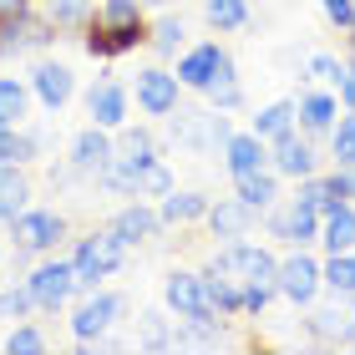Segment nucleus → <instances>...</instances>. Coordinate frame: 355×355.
<instances>
[{
    "label": "nucleus",
    "instance_id": "72a5a7b5",
    "mask_svg": "<svg viewBox=\"0 0 355 355\" xmlns=\"http://www.w3.org/2000/svg\"><path fill=\"white\" fill-rule=\"evenodd\" d=\"M330 137H335V168H355V112L330 127Z\"/></svg>",
    "mask_w": 355,
    "mask_h": 355
},
{
    "label": "nucleus",
    "instance_id": "5701e85b",
    "mask_svg": "<svg viewBox=\"0 0 355 355\" xmlns=\"http://www.w3.org/2000/svg\"><path fill=\"white\" fill-rule=\"evenodd\" d=\"M295 107H300L304 132H330V127H335V96H325V92H304Z\"/></svg>",
    "mask_w": 355,
    "mask_h": 355
},
{
    "label": "nucleus",
    "instance_id": "4c0bfd02",
    "mask_svg": "<svg viewBox=\"0 0 355 355\" xmlns=\"http://www.w3.org/2000/svg\"><path fill=\"white\" fill-rule=\"evenodd\" d=\"M325 188H330L335 203H350V198H355V168H335V173L325 178Z\"/></svg>",
    "mask_w": 355,
    "mask_h": 355
},
{
    "label": "nucleus",
    "instance_id": "f3484780",
    "mask_svg": "<svg viewBox=\"0 0 355 355\" xmlns=\"http://www.w3.org/2000/svg\"><path fill=\"white\" fill-rule=\"evenodd\" d=\"M203 92H208V102L214 107H239L244 102V87H239V71H234V56L229 51H218V61H214V76L203 82Z\"/></svg>",
    "mask_w": 355,
    "mask_h": 355
},
{
    "label": "nucleus",
    "instance_id": "c9c22d12",
    "mask_svg": "<svg viewBox=\"0 0 355 355\" xmlns=\"http://www.w3.org/2000/svg\"><path fill=\"white\" fill-rule=\"evenodd\" d=\"M6 350H10V355H36V350H46V335H41L36 325H15V330L6 335Z\"/></svg>",
    "mask_w": 355,
    "mask_h": 355
},
{
    "label": "nucleus",
    "instance_id": "7ed1b4c3",
    "mask_svg": "<svg viewBox=\"0 0 355 355\" xmlns=\"http://www.w3.org/2000/svg\"><path fill=\"white\" fill-rule=\"evenodd\" d=\"M122 315H127V295H117V289H96L82 310L71 315V335H76L82 345H96Z\"/></svg>",
    "mask_w": 355,
    "mask_h": 355
},
{
    "label": "nucleus",
    "instance_id": "39448f33",
    "mask_svg": "<svg viewBox=\"0 0 355 355\" xmlns=\"http://www.w3.org/2000/svg\"><path fill=\"white\" fill-rule=\"evenodd\" d=\"M67 234V218L61 214H46V208H21V214L10 218V239L21 254H46L56 249V239Z\"/></svg>",
    "mask_w": 355,
    "mask_h": 355
},
{
    "label": "nucleus",
    "instance_id": "4be33fe9",
    "mask_svg": "<svg viewBox=\"0 0 355 355\" xmlns=\"http://www.w3.org/2000/svg\"><path fill=\"white\" fill-rule=\"evenodd\" d=\"M163 223H198V218H208V198L203 193H163Z\"/></svg>",
    "mask_w": 355,
    "mask_h": 355
},
{
    "label": "nucleus",
    "instance_id": "aec40b11",
    "mask_svg": "<svg viewBox=\"0 0 355 355\" xmlns=\"http://www.w3.org/2000/svg\"><path fill=\"white\" fill-rule=\"evenodd\" d=\"M142 36H148L142 26H92L87 51H92V56H122V51H132Z\"/></svg>",
    "mask_w": 355,
    "mask_h": 355
},
{
    "label": "nucleus",
    "instance_id": "dca6fc26",
    "mask_svg": "<svg viewBox=\"0 0 355 355\" xmlns=\"http://www.w3.org/2000/svg\"><path fill=\"white\" fill-rule=\"evenodd\" d=\"M87 107H92V122L107 127V132H117V127L127 122V92L117 82H96L92 96H87Z\"/></svg>",
    "mask_w": 355,
    "mask_h": 355
},
{
    "label": "nucleus",
    "instance_id": "f257e3e1",
    "mask_svg": "<svg viewBox=\"0 0 355 355\" xmlns=\"http://www.w3.org/2000/svg\"><path fill=\"white\" fill-rule=\"evenodd\" d=\"M274 279H279V259L259 244H239V239L223 244L214 254V264H208V295H214V310H223V315H234V310L259 315L279 295Z\"/></svg>",
    "mask_w": 355,
    "mask_h": 355
},
{
    "label": "nucleus",
    "instance_id": "7c9ffc66",
    "mask_svg": "<svg viewBox=\"0 0 355 355\" xmlns=\"http://www.w3.org/2000/svg\"><path fill=\"white\" fill-rule=\"evenodd\" d=\"M142 345H148V350H178V345H183V335L168 330V315L148 310V315H142Z\"/></svg>",
    "mask_w": 355,
    "mask_h": 355
},
{
    "label": "nucleus",
    "instance_id": "9d476101",
    "mask_svg": "<svg viewBox=\"0 0 355 355\" xmlns=\"http://www.w3.org/2000/svg\"><path fill=\"white\" fill-rule=\"evenodd\" d=\"M112 137H107V127H87V132H76L71 137V173H87V178H96L107 163H112Z\"/></svg>",
    "mask_w": 355,
    "mask_h": 355
},
{
    "label": "nucleus",
    "instance_id": "c85d7f7f",
    "mask_svg": "<svg viewBox=\"0 0 355 355\" xmlns=\"http://www.w3.org/2000/svg\"><path fill=\"white\" fill-rule=\"evenodd\" d=\"M203 15H208V26H214V31L249 26V6H244V0H203Z\"/></svg>",
    "mask_w": 355,
    "mask_h": 355
},
{
    "label": "nucleus",
    "instance_id": "473e14b6",
    "mask_svg": "<svg viewBox=\"0 0 355 355\" xmlns=\"http://www.w3.org/2000/svg\"><path fill=\"white\" fill-rule=\"evenodd\" d=\"M96 26H142V6L137 0H102Z\"/></svg>",
    "mask_w": 355,
    "mask_h": 355
},
{
    "label": "nucleus",
    "instance_id": "c756f323",
    "mask_svg": "<svg viewBox=\"0 0 355 355\" xmlns=\"http://www.w3.org/2000/svg\"><path fill=\"white\" fill-rule=\"evenodd\" d=\"M46 21H51L56 31L87 26L92 21V0H46Z\"/></svg>",
    "mask_w": 355,
    "mask_h": 355
},
{
    "label": "nucleus",
    "instance_id": "58836bf2",
    "mask_svg": "<svg viewBox=\"0 0 355 355\" xmlns=\"http://www.w3.org/2000/svg\"><path fill=\"white\" fill-rule=\"evenodd\" d=\"M310 71L320 76V82L340 87V76H345V61H335V56H325V51H315V56H310Z\"/></svg>",
    "mask_w": 355,
    "mask_h": 355
},
{
    "label": "nucleus",
    "instance_id": "2f4dec72",
    "mask_svg": "<svg viewBox=\"0 0 355 355\" xmlns=\"http://www.w3.org/2000/svg\"><path fill=\"white\" fill-rule=\"evenodd\" d=\"M350 330H355V315H335V310L310 315V335L315 340H350Z\"/></svg>",
    "mask_w": 355,
    "mask_h": 355
},
{
    "label": "nucleus",
    "instance_id": "20e7f679",
    "mask_svg": "<svg viewBox=\"0 0 355 355\" xmlns=\"http://www.w3.org/2000/svg\"><path fill=\"white\" fill-rule=\"evenodd\" d=\"M163 300L178 320H203L214 315V295H208V274H193V269H173L168 284H163Z\"/></svg>",
    "mask_w": 355,
    "mask_h": 355
},
{
    "label": "nucleus",
    "instance_id": "f8f14e48",
    "mask_svg": "<svg viewBox=\"0 0 355 355\" xmlns=\"http://www.w3.org/2000/svg\"><path fill=\"white\" fill-rule=\"evenodd\" d=\"M112 229H117L122 244L132 249V244H148V239L163 234V214H157V208H148V203H127L122 214L112 218Z\"/></svg>",
    "mask_w": 355,
    "mask_h": 355
},
{
    "label": "nucleus",
    "instance_id": "f704fd0d",
    "mask_svg": "<svg viewBox=\"0 0 355 355\" xmlns=\"http://www.w3.org/2000/svg\"><path fill=\"white\" fill-rule=\"evenodd\" d=\"M142 193H153V198H163V193H173V173L163 168V157L142 168V178H137V198H142Z\"/></svg>",
    "mask_w": 355,
    "mask_h": 355
},
{
    "label": "nucleus",
    "instance_id": "6e6552de",
    "mask_svg": "<svg viewBox=\"0 0 355 355\" xmlns=\"http://www.w3.org/2000/svg\"><path fill=\"white\" fill-rule=\"evenodd\" d=\"M178 92H183V82L168 76L163 67L137 71V107L148 112V117H168V112H178Z\"/></svg>",
    "mask_w": 355,
    "mask_h": 355
},
{
    "label": "nucleus",
    "instance_id": "4468645a",
    "mask_svg": "<svg viewBox=\"0 0 355 355\" xmlns=\"http://www.w3.org/2000/svg\"><path fill=\"white\" fill-rule=\"evenodd\" d=\"M208 223H214V239H244L254 229V208L244 198H218V203H208Z\"/></svg>",
    "mask_w": 355,
    "mask_h": 355
},
{
    "label": "nucleus",
    "instance_id": "bb28decb",
    "mask_svg": "<svg viewBox=\"0 0 355 355\" xmlns=\"http://www.w3.org/2000/svg\"><path fill=\"white\" fill-rule=\"evenodd\" d=\"M41 142L36 137H26V132H15V127H0V168H21L36 157Z\"/></svg>",
    "mask_w": 355,
    "mask_h": 355
},
{
    "label": "nucleus",
    "instance_id": "f03ea898",
    "mask_svg": "<svg viewBox=\"0 0 355 355\" xmlns=\"http://www.w3.org/2000/svg\"><path fill=\"white\" fill-rule=\"evenodd\" d=\"M127 259V244L117 229H102V234H87L71 254V269H76V289H96L107 274H117Z\"/></svg>",
    "mask_w": 355,
    "mask_h": 355
},
{
    "label": "nucleus",
    "instance_id": "cd10ccee",
    "mask_svg": "<svg viewBox=\"0 0 355 355\" xmlns=\"http://www.w3.org/2000/svg\"><path fill=\"white\" fill-rule=\"evenodd\" d=\"M320 279H325L330 295H355V254H330V264L320 269Z\"/></svg>",
    "mask_w": 355,
    "mask_h": 355
},
{
    "label": "nucleus",
    "instance_id": "0eeeda50",
    "mask_svg": "<svg viewBox=\"0 0 355 355\" xmlns=\"http://www.w3.org/2000/svg\"><path fill=\"white\" fill-rule=\"evenodd\" d=\"M320 264L310 259V254H289V259L279 264V279H274V289L289 300V304H310L320 295Z\"/></svg>",
    "mask_w": 355,
    "mask_h": 355
},
{
    "label": "nucleus",
    "instance_id": "ddd939ff",
    "mask_svg": "<svg viewBox=\"0 0 355 355\" xmlns=\"http://www.w3.org/2000/svg\"><path fill=\"white\" fill-rule=\"evenodd\" d=\"M269 142L264 137H254V132H234L229 142H223V163H229V173L234 178H249V173H264V163H269Z\"/></svg>",
    "mask_w": 355,
    "mask_h": 355
},
{
    "label": "nucleus",
    "instance_id": "b1692460",
    "mask_svg": "<svg viewBox=\"0 0 355 355\" xmlns=\"http://www.w3.org/2000/svg\"><path fill=\"white\" fill-rule=\"evenodd\" d=\"M239 198H244L254 214H264V208H274V198H279V183H274V173H249V178H234Z\"/></svg>",
    "mask_w": 355,
    "mask_h": 355
},
{
    "label": "nucleus",
    "instance_id": "6ab92c4d",
    "mask_svg": "<svg viewBox=\"0 0 355 355\" xmlns=\"http://www.w3.org/2000/svg\"><path fill=\"white\" fill-rule=\"evenodd\" d=\"M295 122H300V107H295V102H269V107L254 112V127H249V132L264 137V142H279V137L295 132Z\"/></svg>",
    "mask_w": 355,
    "mask_h": 355
},
{
    "label": "nucleus",
    "instance_id": "2eb2a0df",
    "mask_svg": "<svg viewBox=\"0 0 355 355\" xmlns=\"http://www.w3.org/2000/svg\"><path fill=\"white\" fill-rule=\"evenodd\" d=\"M315 148H310V142H304V137H295V132H289V137H279V142H274V173H284V178H300V183H304V178H315Z\"/></svg>",
    "mask_w": 355,
    "mask_h": 355
},
{
    "label": "nucleus",
    "instance_id": "a19ab883",
    "mask_svg": "<svg viewBox=\"0 0 355 355\" xmlns=\"http://www.w3.org/2000/svg\"><path fill=\"white\" fill-rule=\"evenodd\" d=\"M320 6H325V15L340 31H355V0H320Z\"/></svg>",
    "mask_w": 355,
    "mask_h": 355
},
{
    "label": "nucleus",
    "instance_id": "79ce46f5",
    "mask_svg": "<svg viewBox=\"0 0 355 355\" xmlns=\"http://www.w3.org/2000/svg\"><path fill=\"white\" fill-rule=\"evenodd\" d=\"M21 10H31V0H0V15H21Z\"/></svg>",
    "mask_w": 355,
    "mask_h": 355
},
{
    "label": "nucleus",
    "instance_id": "9b49d317",
    "mask_svg": "<svg viewBox=\"0 0 355 355\" xmlns=\"http://www.w3.org/2000/svg\"><path fill=\"white\" fill-rule=\"evenodd\" d=\"M31 92L41 96V107H67L71 102V92H76V76L67 67H56V61H41L36 71H31Z\"/></svg>",
    "mask_w": 355,
    "mask_h": 355
},
{
    "label": "nucleus",
    "instance_id": "e433bc0d",
    "mask_svg": "<svg viewBox=\"0 0 355 355\" xmlns=\"http://www.w3.org/2000/svg\"><path fill=\"white\" fill-rule=\"evenodd\" d=\"M178 41H183V15H163L153 31V46L157 51H178Z\"/></svg>",
    "mask_w": 355,
    "mask_h": 355
},
{
    "label": "nucleus",
    "instance_id": "a211bd4d",
    "mask_svg": "<svg viewBox=\"0 0 355 355\" xmlns=\"http://www.w3.org/2000/svg\"><path fill=\"white\" fill-rule=\"evenodd\" d=\"M320 244H325L330 254L355 249V208H350V203L325 208V218H320Z\"/></svg>",
    "mask_w": 355,
    "mask_h": 355
},
{
    "label": "nucleus",
    "instance_id": "412c9836",
    "mask_svg": "<svg viewBox=\"0 0 355 355\" xmlns=\"http://www.w3.org/2000/svg\"><path fill=\"white\" fill-rule=\"evenodd\" d=\"M218 51H223L218 41H203L198 51H188L183 61H178V82H183V87H198V92H203V82L214 76V61H218Z\"/></svg>",
    "mask_w": 355,
    "mask_h": 355
},
{
    "label": "nucleus",
    "instance_id": "1a4fd4ad",
    "mask_svg": "<svg viewBox=\"0 0 355 355\" xmlns=\"http://www.w3.org/2000/svg\"><path fill=\"white\" fill-rule=\"evenodd\" d=\"M51 21H31V10L21 15H0V51H41L51 41Z\"/></svg>",
    "mask_w": 355,
    "mask_h": 355
},
{
    "label": "nucleus",
    "instance_id": "ea45409f",
    "mask_svg": "<svg viewBox=\"0 0 355 355\" xmlns=\"http://www.w3.org/2000/svg\"><path fill=\"white\" fill-rule=\"evenodd\" d=\"M31 304H36V300H31V289H26V284H21V289H6V295H0V315H15V320H21Z\"/></svg>",
    "mask_w": 355,
    "mask_h": 355
},
{
    "label": "nucleus",
    "instance_id": "423d86ee",
    "mask_svg": "<svg viewBox=\"0 0 355 355\" xmlns=\"http://www.w3.org/2000/svg\"><path fill=\"white\" fill-rule=\"evenodd\" d=\"M26 289H31V300H36V310H61V304L76 295V269H71V259L41 264V269L26 279Z\"/></svg>",
    "mask_w": 355,
    "mask_h": 355
},
{
    "label": "nucleus",
    "instance_id": "a878e982",
    "mask_svg": "<svg viewBox=\"0 0 355 355\" xmlns=\"http://www.w3.org/2000/svg\"><path fill=\"white\" fill-rule=\"evenodd\" d=\"M26 102H31V92L15 82V76H0V127H21Z\"/></svg>",
    "mask_w": 355,
    "mask_h": 355
},
{
    "label": "nucleus",
    "instance_id": "393cba45",
    "mask_svg": "<svg viewBox=\"0 0 355 355\" xmlns=\"http://www.w3.org/2000/svg\"><path fill=\"white\" fill-rule=\"evenodd\" d=\"M26 198H31V183L15 168H0V223H10L15 214H21Z\"/></svg>",
    "mask_w": 355,
    "mask_h": 355
}]
</instances>
